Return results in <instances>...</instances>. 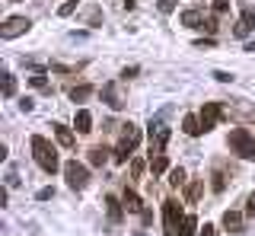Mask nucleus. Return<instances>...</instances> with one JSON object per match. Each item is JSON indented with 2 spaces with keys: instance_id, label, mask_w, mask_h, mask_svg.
Masks as SVG:
<instances>
[{
  "instance_id": "31",
  "label": "nucleus",
  "mask_w": 255,
  "mask_h": 236,
  "mask_svg": "<svg viewBox=\"0 0 255 236\" xmlns=\"http://www.w3.org/2000/svg\"><path fill=\"white\" fill-rule=\"evenodd\" d=\"M223 185H227V179H223V172H214V192H223Z\"/></svg>"
},
{
  "instance_id": "18",
  "label": "nucleus",
  "mask_w": 255,
  "mask_h": 236,
  "mask_svg": "<svg viewBox=\"0 0 255 236\" xmlns=\"http://www.w3.org/2000/svg\"><path fill=\"white\" fill-rule=\"evenodd\" d=\"M90 96H93V86L90 83H80V86L70 90V99H74V102H83V99H90Z\"/></svg>"
},
{
  "instance_id": "34",
  "label": "nucleus",
  "mask_w": 255,
  "mask_h": 236,
  "mask_svg": "<svg viewBox=\"0 0 255 236\" xmlns=\"http://www.w3.org/2000/svg\"><path fill=\"white\" fill-rule=\"evenodd\" d=\"M246 214H249V217H255V192L249 195V201H246Z\"/></svg>"
},
{
  "instance_id": "32",
  "label": "nucleus",
  "mask_w": 255,
  "mask_h": 236,
  "mask_svg": "<svg viewBox=\"0 0 255 236\" xmlns=\"http://www.w3.org/2000/svg\"><path fill=\"white\" fill-rule=\"evenodd\" d=\"M211 3H214V10H217V13H227L230 10V0H211Z\"/></svg>"
},
{
  "instance_id": "11",
  "label": "nucleus",
  "mask_w": 255,
  "mask_h": 236,
  "mask_svg": "<svg viewBox=\"0 0 255 236\" xmlns=\"http://www.w3.org/2000/svg\"><path fill=\"white\" fill-rule=\"evenodd\" d=\"M51 128H54V137H58L61 147H74L77 144V140H74V131H70L67 124H51Z\"/></svg>"
},
{
  "instance_id": "5",
  "label": "nucleus",
  "mask_w": 255,
  "mask_h": 236,
  "mask_svg": "<svg viewBox=\"0 0 255 236\" xmlns=\"http://www.w3.org/2000/svg\"><path fill=\"white\" fill-rule=\"evenodd\" d=\"M64 179H67V185L74 188V192H80V188L90 185V172H86V166H83V163H77V160L64 163Z\"/></svg>"
},
{
  "instance_id": "3",
  "label": "nucleus",
  "mask_w": 255,
  "mask_h": 236,
  "mask_svg": "<svg viewBox=\"0 0 255 236\" xmlns=\"http://www.w3.org/2000/svg\"><path fill=\"white\" fill-rule=\"evenodd\" d=\"M230 147H233L243 160H255V137L246 128H233V131H230Z\"/></svg>"
},
{
  "instance_id": "13",
  "label": "nucleus",
  "mask_w": 255,
  "mask_h": 236,
  "mask_svg": "<svg viewBox=\"0 0 255 236\" xmlns=\"http://www.w3.org/2000/svg\"><path fill=\"white\" fill-rule=\"evenodd\" d=\"M223 227H227L230 233H243V214H239V211H227V214H223Z\"/></svg>"
},
{
  "instance_id": "7",
  "label": "nucleus",
  "mask_w": 255,
  "mask_h": 236,
  "mask_svg": "<svg viewBox=\"0 0 255 236\" xmlns=\"http://www.w3.org/2000/svg\"><path fill=\"white\" fill-rule=\"evenodd\" d=\"M29 26H32V22H29L26 16H10V19L3 22V26H0V35H3V38L26 35V32H29Z\"/></svg>"
},
{
  "instance_id": "36",
  "label": "nucleus",
  "mask_w": 255,
  "mask_h": 236,
  "mask_svg": "<svg viewBox=\"0 0 255 236\" xmlns=\"http://www.w3.org/2000/svg\"><path fill=\"white\" fill-rule=\"evenodd\" d=\"M48 198H54V188H42L38 192V201H48Z\"/></svg>"
},
{
  "instance_id": "39",
  "label": "nucleus",
  "mask_w": 255,
  "mask_h": 236,
  "mask_svg": "<svg viewBox=\"0 0 255 236\" xmlns=\"http://www.w3.org/2000/svg\"><path fill=\"white\" fill-rule=\"evenodd\" d=\"M134 236H143V233H140V230H137V233H134Z\"/></svg>"
},
{
  "instance_id": "29",
  "label": "nucleus",
  "mask_w": 255,
  "mask_h": 236,
  "mask_svg": "<svg viewBox=\"0 0 255 236\" xmlns=\"http://www.w3.org/2000/svg\"><path fill=\"white\" fill-rule=\"evenodd\" d=\"M156 6H159V13H172L175 10V0H156Z\"/></svg>"
},
{
  "instance_id": "10",
  "label": "nucleus",
  "mask_w": 255,
  "mask_h": 236,
  "mask_svg": "<svg viewBox=\"0 0 255 236\" xmlns=\"http://www.w3.org/2000/svg\"><path fill=\"white\" fill-rule=\"evenodd\" d=\"M99 96H102V102H106L109 109H122L125 102H122V96H118V83H106L99 90Z\"/></svg>"
},
{
  "instance_id": "20",
  "label": "nucleus",
  "mask_w": 255,
  "mask_h": 236,
  "mask_svg": "<svg viewBox=\"0 0 255 236\" xmlns=\"http://www.w3.org/2000/svg\"><path fill=\"white\" fill-rule=\"evenodd\" d=\"M195 227H198V220L195 217H185L179 224V230H175V236H195Z\"/></svg>"
},
{
  "instance_id": "17",
  "label": "nucleus",
  "mask_w": 255,
  "mask_h": 236,
  "mask_svg": "<svg viewBox=\"0 0 255 236\" xmlns=\"http://www.w3.org/2000/svg\"><path fill=\"white\" fill-rule=\"evenodd\" d=\"M201 22H204V16L198 10H185L182 13V26H188V29H201Z\"/></svg>"
},
{
  "instance_id": "27",
  "label": "nucleus",
  "mask_w": 255,
  "mask_h": 236,
  "mask_svg": "<svg viewBox=\"0 0 255 236\" xmlns=\"http://www.w3.org/2000/svg\"><path fill=\"white\" fill-rule=\"evenodd\" d=\"M6 185H10V188H16V185H19V172H16L13 166L6 169Z\"/></svg>"
},
{
  "instance_id": "35",
  "label": "nucleus",
  "mask_w": 255,
  "mask_h": 236,
  "mask_svg": "<svg viewBox=\"0 0 255 236\" xmlns=\"http://www.w3.org/2000/svg\"><path fill=\"white\" fill-rule=\"evenodd\" d=\"M140 172H143V163H140V160H134V163H131V176H134V179H137V176H140Z\"/></svg>"
},
{
  "instance_id": "30",
  "label": "nucleus",
  "mask_w": 255,
  "mask_h": 236,
  "mask_svg": "<svg viewBox=\"0 0 255 236\" xmlns=\"http://www.w3.org/2000/svg\"><path fill=\"white\" fill-rule=\"evenodd\" d=\"M214 80H220V83H233V74H227V70H214Z\"/></svg>"
},
{
  "instance_id": "2",
  "label": "nucleus",
  "mask_w": 255,
  "mask_h": 236,
  "mask_svg": "<svg viewBox=\"0 0 255 236\" xmlns=\"http://www.w3.org/2000/svg\"><path fill=\"white\" fill-rule=\"evenodd\" d=\"M137 144H140V128H137V124H131V121H128V124H122V140H118L115 160H118V163H125Z\"/></svg>"
},
{
  "instance_id": "14",
  "label": "nucleus",
  "mask_w": 255,
  "mask_h": 236,
  "mask_svg": "<svg viewBox=\"0 0 255 236\" xmlns=\"http://www.w3.org/2000/svg\"><path fill=\"white\" fill-rule=\"evenodd\" d=\"M182 131H185V134L188 137H198V134H201V118H195V115H185V118H182Z\"/></svg>"
},
{
  "instance_id": "8",
  "label": "nucleus",
  "mask_w": 255,
  "mask_h": 236,
  "mask_svg": "<svg viewBox=\"0 0 255 236\" xmlns=\"http://www.w3.org/2000/svg\"><path fill=\"white\" fill-rule=\"evenodd\" d=\"M163 220H166V233H169V236H175V230H179V224L185 220V217L179 220V204H175V201H163Z\"/></svg>"
},
{
  "instance_id": "22",
  "label": "nucleus",
  "mask_w": 255,
  "mask_h": 236,
  "mask_svg": "<svg viewBox=\"0 0 255 236\" xmlns=\"http://www.w3.org/2000/svg\"><path fill=\"white\" fill-rule=\"evenodd\" d=\"M29 83L35 86V90H45V93H48V80H45V74H42V70H35V74L29 77Z\"/></svg>"
},
{
  "instance_id": "19",
  "label": "nucleus",
  "mask_w": 255,
  "mask_h": 236,
  "mask_svg": "<svg viewBox=\"0 0 255 236\" xmlns=\"http://www.w3.org/2000/svg\"><path fill=\"white\" fill-rule=\"evenodd\" d=\"M90 163H93V166H106V163H109V150H106V147H93V150H90Z\"/></svg>"
},
{
  "instance_id": "37",
  "label": "nucleus",
  "mask_w": 255,
  "mask_h": 236,
  "mask_svg": "<svg viewBox=\"0 0 255 236\" xmlns=\"http://www.w3.org/2000/svg\"><path fill=\"white\" fill-rule=\"evenodd\" d=\"M140 220H143V224H153V211L143 208V211H140Z\"/></svg>"
},
{
  "instance_id": "28",
  "label": "nucleus",
  "mask_w": 255,
  "mask_h": 236,
  "mask_svg": "<svg viewBox=\"0 0 255 236\" xmlns=\"http://www.w3.org/2000/svg\"><path fill=\"white\" fill-rule=\"evenodd\" d=\"M201 29H204V32H217V16H207L201 22Z\"/></svg>"
},
{
  "instance_id": "6",
  "label": "nucleus",
  "mask_w": 255,
  "mask_h": 236,
  "mask_svg": "<svg viewBox=\"0 0 255 236\" xmlns=\"http://www.w3.org/2000/svg\"><path fill=\"white\" fill-rule=\"evenodd\" d=\"M220 115H223V106L220 102H204V109H201V128L204 131H214L217 128V121H220Z\"/></svg>"
},
{
  "instance_id": "23",
  "label": "nucleus",
  "mask_w": 255,
  "mask_h": 236,
  "mask_svg": "<svg viewBox=\"0 0 255 236\" xmlns=\"http://www.w3.org/2000/svg\"><path fill=\"white\" fill-rule=\"evenodd\" d=\"M169 185H172V188H179V185H185V169H182V166L169 172Z\"/></svg>"
},
{
  "instance_id": "25",
  "label": "nucleus",
  "mask_w": 255,
  "mask_h": 236,
  "mask_svg": "<svg viewBox=\"0 0 255 236\" xmlns=\"http://www.w3.org/2000/svg\"><path fill=\"white\" fill-rule=\"evenodd\" d=\"M201 188H204V182H201V179H198V182H191V185H188V201H191V204L198 201V195H201Z\"/></svg>"
},
{
  "instance_id": "1",
  "label": "nucleus",
  "mask_w": 255,
  "mask_h": 236,
  "mask_svg": "<svg viewBox=\"0 0 255 236\" xmlns=\"http://www.w3.org/2000/svg\"><path fill=\"white\" fill-rule=\"evenodd\" d=\"M29 144H32V156H35V163L48 172V176H54V172H58V166H61V163H58V150H54V147L48 144L42 134H35Z\"/></svg>"
},
{
  "instance_id": "26",
  "label": "nucleus",
  "mask_w": 255,
  "mask_h": 236,
  "mask_svg": "<svg viewBox=\"0 0 255 236\" xmlns=\"http://www.w3.org/2000/svg\"><path fill=\"white\" fill-rule=\"evenodd\" d=\"M77 3H80V0H67V3H61L58 6V16H70V13L77 10Z\"/></svg>"
},
{
  "instance_id": "4",
  "label": "nucleus",
  "mask_w": 255,
  "mask_h": 236,
  "mask_svg": "<svg viewBox=\"0 0 255 236\" xmlns=\"http://www.w3.org/2000/svg\"><path fill=\"white\" fill-rule=\"evenodd\" d=\"M166 140H169V128L163 124V115L150 118V156H159V153H163Z\"/></svg>"
},
{
  "instance_id": "38",
  "label": "nucleus",
  "mask_w": 255,
  "mask_h": 236,
  "mask_svg": "<svg viewBox=\"0 0 255 236\" xmlns=\"http://www.w3.org/2000/svg\"><path fill=\"white\" fill-rule=\"evenodd\" d=\"M201 236H217V230H214L211 224H204V230H201Z\"/></svg>"
},
{
  "instance_id": "21",
  "label": "nucleus",
  "mask_w": 255,
  "mask_h": 236,
  "mask_svg": "<svg viewBox=\"0 0 255 236\" xmlns=\"http://www.w3.org/2000/svg\"><path fill=\"white\" fill-rule=\"evenodd\" d=\"M150 169H153V176H163L166 169H169V163H166V156H150Z\"/></svg>"
},
{
  "instance_id": "9",
  "label": "nucleus",
  "mask_w": 255,
  "mask_h": 236,
  "mask_svg": "<svg viewBox=\"0 0 255 236\" xmlns=\"http://www.w3.org/2000/svg\"><path fill=\"white\" fill-rule=\"evenodd\" d=\"M255 29V13H252V6H243V16H239V22H236V29H233V35L236 38H246Z\"/></svg>"
},
{
  "instance_id": "12",
  "label": "nucleus",
  "mask_w": 255,
  "mask_h": 236,
  "mask_svg": "<svg viewBox=\"0 0 255 236\" xmlns=\"http://www.w3.org/2000/svg\"><path fill=\"white\" fill-rule=\"evenodd\" d=\"M74 128H77V134H90V131H93V115L86 112V109H80V112H77Z\"/></svg>"
},
{
  "instance_id": "40",
  "label": "nucleus",
  "mask_w": 255,
  "mask_h": 236,
  "mask_svg": "<svg viewBox=\"0 0 255 236\" xmlns=\"http://www.w3.org/2000/svg\"><path fill=\"white\" fill-rule=\"evenodd\" d=\"M13 3H19V0H13Z\"/></svg>"
},
{
  "instance_id": "16",
  "label": "nucleus",
  "mask_w": 255,
  "mask_h": 236,
  "mask_svg": "<svg viewBox=\"0 0 255 236\" xmlns=\"http://www.w3.org/2000/svg\"><path fill=\"white\" fill-rule=\"evenodd\" d=\"M106 208H109V217H112V224H118L122 220V208L125 204L115 198V195H106Z\"/></svg>"
},
{
  "instance_id": "24",
  "label": "nucleus",
  "mask_w": 255,
  "mask_h": 236,
  "mask_svg": "<svg viewBox=\"0 0 255 236\" xmlns=\"http://www.w3.org/2000/svg\"><path fill=\"white\" fill-rule=\"evenodd\" d=\"M13 93H16V77H13V74H3V96L10 99Z\"/></svg>"
},
{
  "instance_id": "15",
  "label": "nucleus",
  "mask_w": 255,
  "mask_h": 236,
  "mask_svg": "<svg viewBox=\"0 0 255 236\" xmlns=\"http://www.w3.org/2000/svg\"><path fill=\"white\" fill-rule=\"evenodd\" d=\"M125 208L131 211V214H140V211H143V204H140V198H137L134 188H125Z\"/></svg>"
},
{
  "instance_id": "33",
  "label": "nucleus",
  "mask_w": 255,
  "mask_h": 236,
  "mask_svg": "<svg viewBox=\"0 0 255 236\" xmlns=\"http://www.w3.org/2000/svg\"><path fill=\"white\" fill-rule=\"evenodd\" d=\"M19 109H22V112H32V109H35V102H32L29 96H22L19 99Z\"/></svg>"
}]
</instances>
